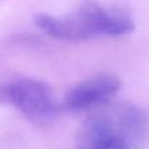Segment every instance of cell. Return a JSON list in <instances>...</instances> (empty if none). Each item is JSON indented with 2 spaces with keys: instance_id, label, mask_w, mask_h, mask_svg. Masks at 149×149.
<instances>
[{
  "instance_id": "cell-2",
  "label": "cell",
  "mask_w": 149,
  "mask_h": 149,
  "mask_svg": "<svg viewBox=\"0 0 149 149\" xmlns=\"http://www.w3.org/2000/svg\"><path fill=\"white\" fill-rule=\"evenodd\" d=\"M36 24L46 34L63 41L119 37L134 30L132 17L122 9L84 4L65 15H37Z\"/></svg>"
},
{
  "instance_id": "cell-4",
  "label": "cell",
  "mask_w": 149,
  "mask_h": 149,
  "mask_svg": "<svg viewBox=\"0 0 149 149\" xmlns=\"http://www.w3.org/2000/svg\"><path fill=\"white\" fill-rule=\"evenodd\" d=\"M120 80L114 74H97L77 84L65 94L64 107L71 111H82L102 107L120 89Z\"/></svg>"
},
{
  "instance_id": "cell-3",
  "label": "cell",
  "mask_w": 149,
  "mask_h": 149,
  "mask_svg": "<svg viewBox=\"0 0 149 149\" xmlns=\"http://www.w3.org/2000/svg\"><path fill=\"white\" fill-rule=\"evenodd\" d=\"M0 103L9 105L37 124H49L59 106L52 89L37 79L13 77L0 81Z\"/></svg>"
},
{
  "instance_id": "cell-1",
  "label": "cell",
  "mask_w": 149,
  "mask_h": 149,
  "mask_svg": "<svg viewBox=\"0 0 149 149\" xmlns=\"http://www.w3.org/2000/svg\"><path fill=\"white\" fill-rule=\"evenodd\" d=\"M148 118L127 102L107 103L81 124L76 149H139L148 135Z\"/></svg>"
}]
</instances>
